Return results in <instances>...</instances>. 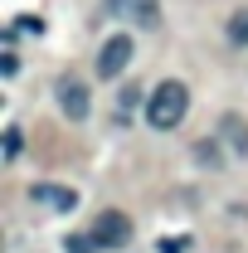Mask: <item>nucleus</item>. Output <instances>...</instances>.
I'll return each mask as SVG.
<instances>
[{
    "label": "nucleus",
    "instance_id": "10",
    "mask_svg": "<svg viewBox=\"0 0 248 253\" xmlns=\"http://www.w3.org/2000/svg\"><path fill=\"white\" fill-rule=\"evenodd\" d=\"M136 102H141V88H136V83H126L122 97H117V122H126V117H131V107H136Z\"/></svg>",
    "mask_w": 248,
    "mask_h": 253
},
{
    "label": "nucleus",
    "instance_id": "1",
    "mask_svg": "<svg viewBox=\"0 0 248 253\" xmlns=\"http://www.w3.org/2000/svg\"><path fill=\"white\" fill-rule=\"evenodd\" d=\"M190 112V88L180 78H165V83H156L151 97H146V122L156 131H170V126H180Z\"/></svg>",
    "mask_w": 248,
    "mask_h": 253
},
{
    "label": "nucleus",
    "instance_id": "3",
    "mask_svg": "<svg viewBox=\"0 0 248 253\" xmlns=\"http://www.w3.org/2000/svg\"><path fill=\"white\" fill-rule=\"evenodd\" d=\"M93 239H97V249H122V244H131V219L122 210H102L93 219Z\"/></svg>",
    "mask_w": 248,
    "mask_h": 253
},
{
    "label": "nucleus",
    "instance_id": "9",
    "mask_svg": "<svg viewBox=\"0 0 248 253\" xmlns=\"http://www.w3.org/2000/svg\"><path fill=\"white\" fill-rule=\"evenodd\" d=\"M229 44H234V49H244L248 44V10H239V15H229Z\"/></svg>",
    "mask_w": 248,
    "mask_h": 253
},
{
    "label": "nucleus",
    "instance_id": "2",
    "mask_svg": "<svg viewBox=\"0 0 248 253\" xmlns=\"http://www.w3.org/2000/svg\"><path fill=\"white\" fill-rule=\"evenodd\" d=\"M54 97H59V112L68 122H83L88 112H93V93H88V83H78L73 73H63L59 83H54Z\"/></svg>",
    "mask_w": 248,
    "mask_h": 253
},
{
    "label": "nucleus",
    "instance_id": "5",
    "mask_svg": "<svg viewBox=\"0 0 248 253\" xmlns=\"http://www.w3.org/2000/svg\"><path fill=\"white\" fill-rule=\"evenodd\" d=\"M107 10L117 20H131V25H156L161 20V5L156 0H107Z\"/></svg>",
    "mask_w": 248,
    "mask_h": 253
},
{
    "label": "nucleus",
    "instance_id": "15",
    "mask_svg": "<svg viewBox=\"0 0 248 253\" xmlns=\"http://www.w3.org/2000/svg\"><path fill=\"white\" fill-rule=\"evenodd\" d=\"M161 253H185V244H180V239H170V244H161Z\"/></svg>",
    "mask_w": 248,
    "mask_h": 253
},
{
    "label": "nucleus",
    "instance_id": "13",
    "mask_svg": "<svg viewBox=\"0 0 248 253\" xmlns=\"http://www.w3.org/2000/svg\"><path fill=\"white\" fill-rule=\"evenodd\" d=\"M15 30H25V34H44V20H39V15H20V20H15Z\"/></svg>",
    "mask_w": 248,
    "mask_h": 253
},
{
    "label": "nucleus",
    "instance_id": "8",
    "mask_svg": "<svg viewBox=\"0 0 248 253\" xmlns=\"http://www.w3.org/2000/svg\"><path fill=\"white\" fill-rule=\"evenodd\" d=\"M190 151H195V161H200L205 170H219V166H224V156H219V141H195Z\"/></svg>",
    "mask_w": 248,
    "mask_h": 253
},
{
    "label": "nucleus",
    "instance_id": "12",
    "mask_svg": "<svg viewBox=\"0 0 248 253\" xmlns=\"http://www.w3.org/2000/svg\"><path fill=\"white\" fill-rule=\"evenodd\" d=\"M63 249H68V253H93V249H97V239H93V234H88V239H78V234H73Z\"/></svg>",
    "mask_w": 248,
    "mask_h": 253
},
{
    "label": "nucleus",
    "instance_id": "11",
    "mask_svg": "<svg viewBox=\"0 0 248 253\" xmlns=\"http://www.w3.org/2000/svg\"><path fill=\"white\" fill-rule=\"evenodd\" d=\"M0 146H5V161L20 156V146H25V136H20V126H5V136H0Z\"/></svg>",
    "mask_w": 248,
    "mask_h": 253
},
{
    "label": "nucleus",
    "instance_id": "14",
    "mask_svg": "<svg viewBox=\"0 0 248 253\" xmlns=\"http://www.w3.org/2000/svg\"><path fill=\"white\" fill-rule=\"evenodd\" d=\"M0 73H5V78H15V73H20V59H15V49H5V54H0Z\"/></svg>",
    "mask_w": 248,
    "mask_h": 253
},
{
    "label": "nucleus",
    "instance_id": "6",
    "mask_svg": "<svg viewBox=\"0 0 248 253\" xmlns=\"http://www.w3.org/2000/svg\"><path fill=\"white\" fill-rule=\"evenodd\" d=\"M219 141H224L234 156H248V122L239 112H224V117H219Z\"/></svg>",
    "mask_w": 248,
    "mask_h": 253
},
{
    "label": "nucleus",
    "instance_id": "4",
    "mask_svg": "<svg viewBox=\"0 0 248 253\" xmlns=\"http://www.w3.org/2000/svg\"><path fill=\"white\" fill-rule=\"evenodd\" d=\"M126 63H131V34H112L97 49V78H117Z\"/></svg>",
    "mask_w": 248,
    "mask_h": 253
},
{
    "label": "nucleus",
    "instance_id": "7",
    "mask_svg": "<svg viewBox=\"0 0 248 253\" xmlns=\"http://www.w3.org/2000/svg\"><path fill=\"white\" fill-rule=\"evenodd\" d=\"M30 200L39 205V210H59V214H63V210L78 205V190H68V185H34Z\"/></svg>",
    "mask_w": 248,
    "mask_h": 253
}]
</instances>
